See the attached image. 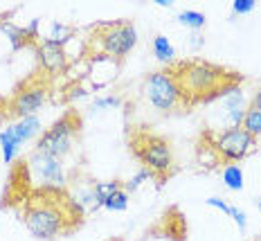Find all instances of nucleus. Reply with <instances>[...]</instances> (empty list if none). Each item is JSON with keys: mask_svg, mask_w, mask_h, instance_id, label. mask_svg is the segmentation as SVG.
Masks as SVG:
<instances>
[{"mask_svg": "<svg viewBox=\"0 0 261 241\" xmlns=\"http://www.w3.org/2000/svg\"><path fill=\"white\" fill-rule=\"evenodd\" d=\"M151 178H153V174H151V172H149V169L140 167V172H138V174H135V176H133V178H128V180H126V183H124V185H122V189H124V191H126V194H133V191H135V189H138V187H140V185H142V183H146V180H151Z\"/></svg>", "mask_w": 261, "mask_h": 241, "instance_id": "412c9836", "label": "nucleus"}, {"mask_svg": "<svg viewBox=\"0 0 261 241\" xmlns=\"http://www.w3.org/2000/svg\"><path fill=\"white\" fill-rule=\"evenodd\" d=\"M196 147H198V156L210 153L214 165H237V162L246 160L248 156H252L257 151L259 142L241 127L225 131L207 129L200 133Z\"/></svg>", "mask_w": 261, "mask_h": 241, "instance_id": "7ed1b4c3", "label": "nucleus"}, {"mask_svg": "<svg viewBox=\"0 0 261 241\" xmlns=\"http://www.w3.org/2000/svg\"><path fill=\"white\" fill-rule=\"evenodd\" d=\"M122 180H108V183H95V196H97V210L104 207V201L122 189Z\"/></svg>", "mask_w": 261, "mask_h": 241, "instance_id": "f3484780", "label": "nucleus"}, {"mask_svg": "<svg viewBox=\"0 0 261 241\" xmlns=\"http://www.w3.org/2000/svg\"><path fill=\"white\" fill-rule=\"evenodd\" d=\"M254 9V0H234L232 3V12L234 14H250Z\"/></svg>", "mask_w": 261, "mask_h": 241, "instance_id": "5701e85b", "label": "nucleus"}, {"mask_svg": "<svg viewBox=\"0 0 261 241\" xmlns=\"http://www.w3.org/2000/svg\"><path fill=\"white\" fill-rule=\"evenodd\" d=\"M108 241H122V239H108Z\"/></svg>", "mask_w": 261, "mask_h": 241, "instance_id": "7c9ffc66", "label": "nucleus"}, {"mask_svg": "<svg viewBox=\"0 0 261 241\" xmlns=\"http://www.w3.org/2000/svg\"><path fill=\"white\" fill-rule=\"evenodd\" d=\"M230 216L237 221V226H239V230L241 232H246V228H248V219H246V212L243 210H239V207H234L232 205V210H230Z\"/></svg>", "mask_w": 261, "mask_h": 241, "instance_id": "b1692460", "label": "nucleus"}, {"mask_svg": "<svg viewBox=\"0 0 261 241\" xmlns=\"http://www.w3.org/2000/svg\"><path fill=\"white\" fill-rule=\"evenodd\" d=\"M144 95L160 113L171 115V113H187L189 106L182 97V90L178 81L173 79L169 70H155L144 79Z\"/></svg>", "mask_w": 261, "mask_h": 241, "instance_id": "6e6552de", "label": "nucleus"}, {"mask_svg": "<svg viewBox=\"0 0 261 241\" xmlns=\"http://www.w3.org/2000/svg\"><path fill=\"white\" fill-rule=\"evenodd\" d=\"M210 207H216V210H221V212H225V214H230V210H232V205H227L223 199H219V196H212V199L205 201Z\"/></svg>", "mask_w": 261, "mask_h": 241, "instance_id": "393cba45", "label": "nucleus"}, {"mask_svg": "<svg viewBox=\"0 0 261 241\" xmlns=\"http://www.w3.org/2000/svg\"><path fill=\"white\" fill-rule=\"evenodd\" d=\"M257 210H259V212H261V199H259V201H257Z\"/></svg>", "mask_w": 261, "mask_h": 241, "instance_id": "c756f323", "label": "nucleus"}, {"mask_svg": "<svg viewBox=\"0 0 261 241\" xmlns=\"http://www.w3.org/2000/svg\"><path fill=\"white\" fill-rule=\"evenodd\" d=\"M92 34L86 38V57L104 54L113 61L122 63L124 57L138 43V30L133 20H108L90 27Z\"/></svg>", "mask_w": 261, "mask_h": 241, "instance_id": "39448f33", "label": "nucleus"}, {"mask_svg": "<svg viewBox=\"0 0 261 241\" xmlns=\"http://www.w3.org/2000/svg\"><path fill=\"white\" fill-rule=\"evenodd\" d=\"M248 111H259L261 113V88H257L250 97V104H248Z\"/></svg>", "mask_w": 261, "mask_h": 241, "instance_id": "bb28decb", "label": "nucleus"}, {"mask_svg": "<svg viewBox=\"0 0 261 241\" xmlns=\"http://www.w3.org/2000/svg\"><path fill=\"white\" fill-rule=\"evenodd\" d=\"M20 216L36 239L52 241L74 232L84 223L86 210L63 187H36L23 201Z\"/></svg>", "mask_w": 261, "mask_h": 241, "instance_id": "f257e3e1", "label": "nucleus"}, {"mask_svg": "<svg viewBox=\"0 0 261 241\" xmlns=\"http://www.w3.org/2000/svg\"><path fill=\"white\" fill-rule=\"evenodd\" d=\"M52 88H54V81L43 75L41 70L30 75L23 84L16 86L12 97L7 100V119L12 117L23 119V117H30V115H36V111L47 102Z\"/></svg>", "mask_w": 261, "mask_h": 241, "instance_id": "423d86ee", "label": "nucleus"}, {"mask_svg": "<svg viewBox=\"0 0 261 241\" xmlns=\"http://www.w3.org/2000/svg\"><path fill=\"white\" fill-rule=\"evenodd\" d=\"M178 23L189 27V30H194V32H198V30H203L205 27V14L194 12V9H187V12L178 14Z\"/></svg>", "mask_w": 261, "mask_h": 241, "instance_id": "a211bd4d", "label": "nucleus"}, {"mask_svg": "<svg viewBox=\"0 0 261 241\" xmlns=\"http://www.w3.org/2000/svg\"><path fill=\"white\" fill-rule=\"evenodd\" d=\"M122 100L117 95H108V97H97L92 102V111H101V108H113V106H119Z\"/></svg>", "mask_w": 261, "mask_h": 241, "instance_id": "4be33fe9", "label": "nucleus"}, {"mask_svg": "<svg viewBox=\"0 0 261 241\" xmlns=\"http://www.w3.org/2000/svg\"><path fill=\"white\" fill-rule=\"evenodd\" d=\"M203 43H205V41H203V36H200L198 32H194V34H192V45H194V47H200Z\"/></svg>", "mask_w": 261, "mask_h": 241, "instance_id": "cd10ccee", "label": "nucleus"}, {"mask_svg": "<svg viewBox=\"0 0 261 241\" xmlns=\"http://www.w3.org/2000/svg\"><path fill=\"white\" fill-rule=\"evenodd\" d=\"M0 147H3V160H5V165H12L14 162V158H16V153H18V142H16L14 138V133H12V129H5V131H0Z\"/></svg>", "mask_w": 261, "mask_h": 241, "instance_id": "2eb2a0df", "label": "nucleus"}, {"mask_svg": "<svg viewBox=\"0 0 261 241\" xmlns=\"http://www.w3.org/2000/svg\"><path fill=\"white\" fill-rule=\"evenodd\" d=\"M167 70L173 75L182 90V97L187 106L196 104H210L214 100L225 97L230 90L239 88L243 84V77L237 70H230L225 65L205 61V59H185L167 65Z\"/></svg>", "mask_w": 261, "mask_h": 241, "instance_id": "f03ea898", "label": "nucleus"}, {"mask_svg": "<svg viewBox=\"0 0 261 241\" xmlns=\"http://www.w3.org/2000/svg\"><path fill=\"white\" fill-rule=\"evenodd\" d=\"M86 95H88V90L81 88L79 84H72L70 86V95H65V102H72V100H77V97H86Z\"/></svg>", "mask_w": 261, "mask_h": 241, "instance_id": "a878e982", "label": "nucleus"}, {"mask_svg": "<svg viewBox=\"0 0 261 241\" xmlns=\"http://www.w3.org/2000/svg\"><path fill=\"white\" fill-rule=\"evenodd\" d=\"M12 133H14V138L18 144H23V142L27 140H32L34 135H39L41 133V119L36 117V115H30V117H23V119H18L16 124H12Z\"/></svg>", "mask_w": 261, "mask_h": 241, "instance_id": "9b49d317", "label": "nucleus"}, {"mask_svg": "<svg viewBox=\"0 0 261 241\" xmlns=\"http://www.w3.org/2000/svg\"><path fill=\"white\" fill-rule=\"evenodd\" d=\"M34 52H36V59H39V70L45 77H50L52 81L57 79V77L68 73L70 59H68V54H65V47L54 45V43L41 38V43L34 47Z\"/></svg>", "mask_w": 261, "mask_h": 241, "instance_id": "9d476101", "label": "nucleus"}, {"mask_svg": "<svg viewBox=\"0 0 261 241\" xmlns=\"http://www.w3.org/2000/svg\"><path fill=\"white\" fill-rule=\"evenodd\" d=\"M79 133H81V115H79V111L70 108L50 129L43 131L34 151L61 160L63 156H68V153L72 151V144H74V140L79 138Z\"/></svg>", "mask_w": 261, "mask_h": 241, "instance_id": "0eeeda50", "label": "nucleus"}, {"mask_svg": "<svg viewBox=\"0 0 261 241\" xmlns=\"http://www.w3.org/2000/svg\"><path fill=\"white\" fill-rule=\"evenodd\" d=\"M241 129L248 131L252 138H259L261 135V113L259 111H248L246 117L241 122Z\"/></svg>", "mask_w": 261, "mask_h": 241, "instance_id": "6ab92c4d", "label": "nucleus"}, {"mask_svg": "<svg viewBox=\"0 0 261 241\" xmlns=\"http://www.w3.org/2000/svg\"><path fill=\"white\" fill-rule=\"evenodd\" d=\"M155 5H158V7H171V0H155Z\"/></svg>", "mask_w": 261, "mask_h": 241, "instance_id": "c85d7f7f", "label": "nucleus"}, {"mask_svg": "<svg viewBox=\"0 0 261 241\" xmlns=\"http://www.w3.org/2000/svg\"><path fill=\"white\" fill-rule=\"evenodd\" d=\"M30 178L34 183H41V187H63L65 185V174H63V165L57 158H50L45 153H30L25 160Z\"/></svg>", "mask_w": 261, "mask_h": 241, "instance_id": "1a4fd4ad", "label": "nucleus"}, {"mask_svg": "<svg viewBox=\"0 0 261 241\" xmlns=\"http://www.w3.org/2000/svg\"><path fill=\"white\" fill-rule=\"evenodd\" d=\"M104 207L106 210H111V212H124L128 207V194L124 189L115 191V194L108 196V199L104 201Z\"/></svg>", "mask_w": 261, "mask_h": 241, "instance_id": "aec40b11", "label": "nucleus"}, {"mask_svg": "<svg viewBox=\"0 0 261 241\" xmlns=\"http://www.w3.org/2000/svg\"><path fill=\"white\" fill-rule=\"evenodd\" d=\"M0 30L7 34L9 41H12L14 50H20V47H32V50H34L36 47V43L32 41V36L27 34L25 27H18V25L9 23V20H3V23H0Z\"/></svg>", "mask_w": 261, "mask_h": 241, "instance_id": "f8f14e48", "label": "nucleus"}, {"mask_svg": "<svg viewBox=\"0 0 261 241\" xmlns=\"http://www.w3.org/2000/svg\"><path fill=\"white\" fill-rule=\"evenodd\" d=\"M74 32L77 30H74L72 25H65V23H61V20H54V23L50 25V32H47V36L43 38V41H50V43H54V45L65 47L74 38Z\"/></svg>", "mask_w": 261, "mask_h": 241, "instance_id": "ddd939ff", "label": "nucleus"}, {"mask_svg": "<svg viewBox=\"0 0 261 241\" xmlns=\"http://www.w3.org/2000/svg\"><path fill=\"white\" fill-rule=\"evenodd\" d=\"M128 144H130L133 156L140 160V165L153 174V180H158V185L167 183L176 174L173 149H171V142L167 138L151 133V131L135 129L128 138Z\"/></svg>", "mask_w": 261, "mask_h": 241, "instance_id": "20e7f679", "label": "nucleus"}, {"mask_svg": "<svg viewBox=\"0 0 261 241\" xmlns=\"http://www.w3.org/2000/svg\"><path fill=\"white\" fill-rule=\"evenodd\" d=\"M153 52H155V59L162 63H173L176 61V50H173V45L169 43V38L162 36V34H155L153 36Z\"/></svg>", "mask_w": 261, "mask_h": 241, "instance_id": "4468645a", "label": "nucleus"}, {"mask_svg": "<svg viewBox=\"0 0 261 241\" xmlns=\"http://www.w3.org/2000/svg\"><path fill=\"white\" fill-rule=\"evenodd\" d=\"M223 183L227 189L241 191L243 189V172L239 165H225L223 167Z\"/></svg>", "mask_w": 261, "mask_h": 241, "instance_id": "dca6fc26", "label": "nucleus"}]
</instances>
